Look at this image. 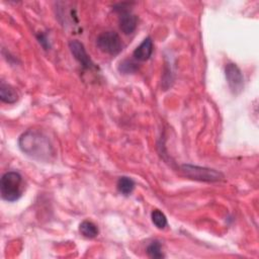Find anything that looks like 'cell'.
Here are the masks:
<instances>
[{"instance_id":"cell-4","label":"cell","mask_w":259,"mask_h":259,"mask_svg":"<svg viewBox=\"0 0 259 259\" xmlns=\"http://www.w3.org/2000/svg\"><path fill=\"white\" fill-rule=\"evenodd\" d=\"M181 171L184 173L186 177L190 179L198 180V181L214 182V181H220L224 178L223 174L217 170L205 168V167L193 166L189 164L182 165Z\"/></svg>"},{"instance_id":"cell-14","label":"cell","mask_w":259,"mask_h":259,"mask_svg":"<svg viewBox=\"0 0 259 259\" xmlns=\"http://www.w3.org/2000/svg\"><path fill=\"white\" fill-rule=\"evenodd\" d=\"M138 69H139L138 64L135 63L133 60H124V61L120 62L119 66H118L119 72H121L123 74L136 73L138 71Z\"/></svg>"},{"instance_id":"cell-11","label":"cell","mask_w":259,"mask_h":259,"mask_svg":"<svg viewBox=\"0 0 259 259\" xmlns=\"http://www.w3.org/2000/svg\"><path fill=\"white\" fill-rule=\"evenodd\" d=\"M80 233L88 239H93L98 235V228L90 221H83L79 226Z\"/></svg>"},{"instance_id":"cell-13","label":"cell","mask_w":259,"mask_h":259,"mask_svg":"<svg viewBox=\"0 0 259 259\" xmlns=\"http://www.w3.org/2000/svg\"><path fill=\"white\" fill-rule=\"evenodd\" d=\"M147 254L151 258H163L164 254L162 252V246L158 241H153L150 243L146 249Z\"/></svg>"},{"instance_id":"cell-7","label":"cell","mask_w":259,"mask_h":259,"mask_svg":"<svg viewBox=\"0 0 259 259\" xmlns=\"http://www.w3.org/2000/svg\"><path fill=\"white\" fill-rule=\"evenodd\" d=\"M69 49L71 51V54L73 57L79 62V64L82 66V68L87 69V70H96L98 69L96 65L93 63L91 60L90 56L87 54L85 47L82 42H80L77 39L70 40L69 42Z\"/></svg>"},{"instance_id":"cell-8","label":"cell","mask_w":259,"mask_h":259,"mask_svg":"<svg viewBox=\"0 0 259 259\" xmlns=\"http://www.w3.org/2000/svg\"><path fill=\"white\" fill-rule=\"evenodd\" d=\"M153 50H154V45H153L152 38L151 37H146L140 44V46H138L135 49V51L133 53V57L136 61L145 62V61L150 59V57L153 54Z\"/></svg>"},{"instance_id":"cell-1","label":"cell","mask_w":259,"mask_h":259,"mask_svg":"<svg viewBox=\"0 0 259 259\" xmlns=\"http://www.w3.org/2000/svg\"><path fill=\"white\" fill-rule=\"evenodd\" d=\"M18 146L25 155L39 161H49L54 156L51 141L37 130L30 128L23 133L18 140Z\"/></svg>"},{"instance_id":"cell-6","label":"cell","mask_w":259,"mask_h":259,"mask_svg":"<svg viewBox=\"0 0 259 259\" xmlns=\"http://www.w3.org/2000/svg\"><path fill=\"white\" fill-rule=\"evenodd\" d=\"M225 75L231 91L239 94L244 88V76L241 69L234 63H228L225 67Z\"/></svg>"},{"instance_id":"cell-5","label":"cell","mask_w":259,"mask_h":259,"mask_svg":"<svg viewBox=\"0 0 259 259\" xmlns=\"http://www.w3.org/2000/svg\"><path fill=\"white\" fill-rule=\"evenodd\" d=\"M125 5L126 3H120L114 7V10L118 13V23L121 31L124 34H131L137 28L138 16L128 10Z\"/></svg>"},{"instance_id":"cell-9","label":"cell","mask_w":259,"mask_h":259,"mask_svg":"<svg viewBox=\"0 0 259 259\" xmlns=\"http://www.w3.org/2000/svg\"><path fill=\"white\" fill-rule=\"evenodd\" d=\"M0 98L5 103H14L18 99V95L13 87L2 82L0 86Z\"/></svg>"},{"instance_id":"cell-12","label":"cell","mask_w":259,"mask_h":259,"mask_svg":"<svg viewBox=\"0 0 259 259\" xmlns=\"http://www.w3.org/2000/svg\"><path fill=\"white\" fill-rule=\"evenodd\" d=\"M151 219H152V222L153 224L160 230L162 229H165L168 225V222H167V218L166 215L159 209H154L151 213Z\"/></svg>"},{"instance_id":"cell-3","label":"cell","mask_w":259,"mask_h":259,"mask_svg":"<svg viewBox=\"0 0 259 259\" xmlns=\"http://www.w3.org/2000/svg\"><path fill=\"white\" fill-rule=\"evenodd\" d=\"M96 46L101 52L110 56L118 55L123 49L121 38L115 31H104L100 33L97 36Z\"/></svg>"},{"instance_id":"cell-2","label":"cell","mask_w":259,"mask_h":259,"mask_svg":"<svg viewBox=\"0 0 259 259\" xmlns=\"http://www.w3.org/2000/svg\"><path fill=\"white\" fill-rule=\"evenodd\" d=\"M0 192L4 200L12 202L19 199L23 192V178L16 171L6 172L0 181Z\"/></svg>"},{"instance_id":"cell-10","label":"cell","mask_w":259,"mask_h":259,"mask_svg":"<svg viewBox=\"0 0 259 259\" xmlns=\"http://www.w3.org/2000/svg\"><path fill=\"white\" fill-rule=\"evenodd\" d=\"M135 181L126 176H121L118 178L117 183H116V187L117 190L119 191V193L123 194V195H130L133 190L135 189Z\"/></svg>"}]
</instances>
